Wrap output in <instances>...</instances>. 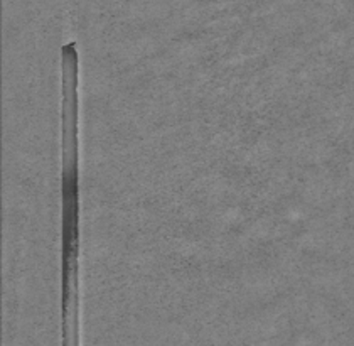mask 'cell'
Segmentation results:
<instances>
[{
    "label": "cell",
    "mask_w": 354,
    "mask_h": 346,
    "mask_svg": "<svg viewBox=\"0 0 354 346\" xmlns=\"http://www.w3.org/2000/svg\"><path fill=\"white\" fill-rule=\"evenodd\" d=\"M63 334L64 345L78 343V53L75 42L63 46Z\"/></svg>",
    "instance_id": "cell-1"
}]
</instances>
